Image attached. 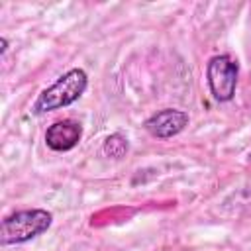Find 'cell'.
Returning <instances> with one entry per match:
<instances>
[{
	"label": "cell",
	"mask_w": 251,
	"mask_h": 251,
	"mask_svg": "<svg viewBox=\"0 0 251 251\" xmlns=\"http://www.w3.org/2000/svg\"><path fill=\"white\" fill-rule=\"evenodd\" d=\"M86 86H88V75L82 69H71L37 96V100L33 104V112L45 114L51 110L65 108V106L76 102L84 94Z\"/></svg>",
	"instance_id": "1"
},
{
	"label": "cell",
	"mask_w": 251,
	"mask_h": 251,
	"mask_svg": "<svg viewBox=\"0 0 251 251\" xmlns=\"http://www.w3.org/2000/svg\"><path fill=\"white\" fill-rule=\"evenodd\" d=\"M51 224H53V216L43 208L20 210L2 220L0 239L4 245H20L47 231Z\"/></svg>",
	"instance_id": "2"
},
{
	"label": "cell",
	"mask_w": 251,
	"mask_h": 251,
	"mask_svg": "<svg viewBox=\"0 0 251 251\" xmlns=\"http://www.w3.org/2000/svg\"><path fill=\"white\" fill-rule=\"evenodd\" d=\"M239 65L229 55H214L206 65V80L218 102H229L235 96Z\"/></svg>",
	"instance_id": "3"
},
{
	"label": "cell",
	"mask_w": 251,
	"mask_h": 251,
	"mask_svg": "<svg viewBox=\"0 0 251 251\" xmlns=\"http://www.w3.org/2000/svg\"><path fill=\"white\" fill-rule=\"evenodd\" d=\"M188 126V114L184 110L176 108H165L149 116L143 124V127L157 139H169L178 135Z\"/></svg>",
	"instance_id": "4"
},
{
	"label": "cell",
	"mask_w": 251,
	"mask_h": 251,
	"mask_svg": "<svg viewBox=\"0 0 251 251\" xmlns=\"http://www.w3.org/2000/svg\"><path fill=\"white\" fill-rule=\"evenodd\" d=\"M82 137V126L75 120H59L45 131V143L53 151H71Z\"/></svg>",
	"instance_id": "5"
},
{
	"label": "cell",
	"mask_w": 251,
	"mask_h": 251,
	"mask_svg": "<svg viewBox=\"0 0 251 251\" xmlns=\"http://www.w3.org/2000/svg\"><path fill=\"white\" fill-rule=\"evenodd\" d=\"M129 149V143H127V137H124L122 133H112L104 139V145H102V151L106 157H112V159H122L126 157Z\"/></svg>",
	"instance_id": "6"
},
{
	"label": "cell",
	"mask_w": 251,
	"mask_h": 251,
	"mask_svg": "<svg viewBox=\"0 0 251 251\" xmlns=\"http://www.w3.org/2000/svg\"><path fill=\"white\" fill-rule=\"evenodd\" d=\"M0 43H2V49H0V55H4V53L8 51V39H6V37H2V39H0Z\"/></svg>",
	"instance_id": "7"
},
{
	"label": "cell",
	"mask_w": 251,
	"mask_h": 251,
	"mask_svg": "<svg viewBox=\"0 0 251 251\" xmlns=\"http://www.w3.org/2000/svg\"><path fill=\"white\" fill-rule=\"evenodd\" d=\"M247 157H249V161H251V153H249V155H247Z\"/></svg>",
	"instance_id": "8"
}]
</instances>
